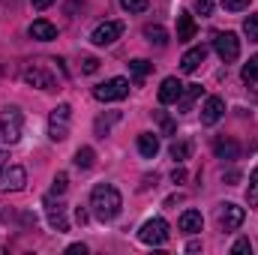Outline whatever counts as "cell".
Returning <instances> with one entry per match:
<instances>
[{"label":"cell","mask_w":258,"mask_h":255,"mask_svg":"<svg viewBox=\"0 0 258 255\" xmlns=\"http://www.w3.org/2000/svg\"><path fill=\"white\" fill-rule=\"evenodd\" d=\"M120 207H123V198H120V192L114 189L111 183H96L93 186V192H90V210H93V216L99 222L117 219Z\"/></svg>","instance_id":"obj_1"},{"label":"cell","mask_w":258,"mask_h":255,"mask_svg":"<svg viewBox=\"0 0 258 255\" xmlns=\"http://www.w3.org/2000/svg\"><path fill=\"white\" fill-rule=\"evenodd\" d=\"M21 132H24V117L15 105H6L0 111V138L6 144H18L21 141Z\"/></svg>","instance_id":"obj_2"},{"label":"cell","mask_w":258,"mask_h":255,"mask_svg":"<svg viewBox=\"0 0 258 255\" xmlns=\"http://www.w3.org/2000/svg\"><path fill=\"white\" fill-rule=\"evenodd\" d=\"M21 78H24V84H30V87H39V90H57V78H54V72H48V66L45 63L24 66Z\"/></svg>","instance_id":"obj_3"},{"label":"cell","mask_w":258,"mask_h":255,"mask_svg":"<svg viewBox=\"0 0 258 255\" xmlns=\"http://www.w3.org/2000/svg\"><path fill=\"white\" fill-rule=\"evenodd\" d=\"M138 240L147 243V246H162V243L168 240V222H165L162 216L147 219V222L138 228Z\"/></svg>","instance_id":"obj_4"},{"label":"cell","mask_w":258,"mask_h":255,"mask_svg":"<svg viewBox=\"0 0 258 255\" xmlns=\"http://www.w3.org/2000/svg\"><path fill=\"white\" fill-rule=\"evenodd\" d=\"M93 96L99 102H117V99H126L129 96V81L126 78H108L102 84L93 87Z\"/></svg>","instance_id":"obj_5"},{"label":"cell","mask_w":258,"mask_h":255,"mask_svg":"<svg viewBox=\"0 0 258 255\" xmlns=\"http://www.w3.org/2000/svg\"><path fill=\"white\" fill-rule=\"evenodd\" d=\"M213 48H216V54H219L222 63H234V60L240 57V39H237V33H231V30L216 33Z\"/></svg>","instance_id":"obj_6"},{"label":"cell","mask_w":258,"mask_h":255,"mask_svg":"<svg viewBox=\"0 0 258 255\" xmlns=\"http://www.w3.org/2000/svg\"><path fill=\"white\" fill-rule=\"evenodd\" d=\"M69 114H72V108L66 102L51 111V117H48V135H51V141H66L69 138Z\"/></svg>","instance_id":"obj_7"},{"label":"cell","mask_w":258,"mask_h":255,"mask_svg":"<svg viewBox=\"0 0 258 255\" xmlns=\"http://www.w3.org/2000/svg\"><path fill=\"white\" fill-rule=\"evenodd\" d=\"M120 33H123V24H120V21H102V24L93 30L90 42L99 45V48H105V45H114V42L120 39Z\"/></svg>","instance_id":"obj_8"},{"label":"cell","mask_w":258,"mask_h":255,"mask_svg":"<svg viewBox=\"0 0 258 255\" xmlns=\"http://www.w3.org/2000/svg\"><path fill=\"white\" fill-rule=\"evenodd\" d=\"M243 219H246V213H243V207H237L234 201H228V204L219 207V228H222V231H237V228L243 225Z\"/></svg>","instance_id":"obj_9"},{"label":"cell","mask_w":258,"mask_h":255,"mask_svg":"<svg viewBox=\"0 0 258 255\" xmlns=\"http://www.w3.org/2000/svg\"><path fill=\"white\" fill-rule=\"evenodd\" d=\"M27 183V171L21 165H6L0 171V192H18Z\"/></svg>","instance_id":"obj_10"},{"label":"cell","mask_w":258,"mask_h":255,"mask_svg":"<svg viewBox=\"0 0 258 255\" xmlns=\"http://www.w3.org/2000/svg\"><path fill=\"white\" fill-rule=\"evenodd\" d=\"M222 114H225V102H222V96H207L204 105H201V123H204V126H213V123L222 120Z\"/></svg>","instance_id":"obj_11"},{"label":"cell","mask_w":258,"mask_h":255,"mask_svg":"<svg viewBox=\"0 0 258 255\" xmlns=\"http://www.w3.org/2000/svg\"><path fill=\"white\" fill-rule=\"evenodd\" d=\"M45 216H48V225H51L54 231H69L66 210H63V204H60V201L54 204V195H48V198H45Z\"/></svg>","instance_id":"obj_12"},{"label":"cell","mask_w":258,"mask_h":255,"mask_svg":"<svg viewBox=\"0 0 258 255\" xmlns=\"http://www.w3.org/2000/svg\"><path fill=\"white\" fill-rule=\"evenodd\" d=\"M183 87H186V84H180L177 78H165V81H162V87H159V102H162V105L177 102V99L183 96Z\"/></svg>","instance_id":"obj_13"},{"label":"cell","mask_w":258,"mask_h":255,"mask_svg":"<svg viewBox=\"0 0 258 255\" xmlns=\"http://www.w3.org/2000/svg\"><path fill=\"white\" fill-rule=\"evenodd\" d=\"M30 36L39 39V42H51V39H57V27L51 21H45V18H36L30 24Z\"/></svg>","instance_id":"obj_14"},{"label":"cell","mask_w":258,"mask_h":255,"mask_svg":"<svg viewBox=\"0 0 258 255\" xmlns=\"http://www.w3.org/2000/svg\"><path fill=\"white\" fill-rule=\"evenodd\" d=\"M213 153H216L219 159H237V156H240V144H237L234 138H222V135H219V138L213 141Z\"/></svg>","instance_id":"obj_15"},{"label":"cell","mask_w":258,"mask_h":255,"mask_svg":"<svg viewBox=\"0 0 258 255\" xmlns=\"http://www.w3.org/2000/svg\"><path fill=\"white\" fill-rule=\"evenodd\" d=\"M195 18L189 15V12H180L177 15V42H189V39H195Z\"/></svg>","instance_id":"obj_16"},{"label":"cell","mask_w":258,"mask_h":255,"mask_svg":"<svg viewBox=\"0 0 258 255\" xmlns=\"http://www.w3.org/2000/svg\"><path fill=\"white\" fill-rule=\"evenodd\" d=\"M204 57H207V48H204V45H195V48H189V51L183 54L180 69H183V72H195L198 66L204 63Z\"/></svg>","instance_id":"obj_17"},{"label":"cell","mask_w":258,"mask_h":255,"mask_svg":"<svg viewBox=\"0 0 258 255\" xmlns=\"http://www.w3.org/2000/svg\"><path fill=\"white\" fill-rule=\"evenodd\" d=\"M138 153H141L144 159H153V156L159 153V138H156L153 132H141V135H138Z\"/></svg>","instance_id":"obj_18"},{"label":"cell","mask_w":258,"mask_h":255,"mask_svg":"<svg viewBox=\"0 0 258 255\" xmlns=\"http://www.w3.org/2000/svg\"><path fill=\"white\" fill-rule=\"evenodd\" d=\"M201 225H204V219H201L198 210H186V213L180 216V231H186V234H198Z\"/></svg>","instance_id":"obj_19"},{"label":"cell","mask_w":258,"mask_h":255,"mask_svg":"<svg viewBox=\"0 0 258 255\" xmlns=\"http://www.w3.org/2000/svg\"><path fill=\"white\" fill-rule=\"evenodd\" d=\"M117 120H120V111H108V114L96 117V123H93V129H96V135H99V138H105V135H108V129L114 126Z\"/></svg>","instance_id":"obj_20"},{"label":"cell","mask_w":258,"mask_h":255,"mask_svg":"<svg viewBox=\"0 0 258 255\" xmlns=\"http://www.w3.org/2000/svg\"><path fill=\"white\" fill-rule=\"evenodd\" d=\"M150 69H153V63H147V60H141V57H138V60H129V75H132L135 84H141Z\"/></svg>","instance_id":"obj_21"},{"label":"cell","mask_w":258,"mask_h":255,"mask_svg":"<svg viewBox=\"0 0 258 255\" xmlns=\"http://www.w3.org/2000/svg\"><path fill=\"white\" fill-rule=\"evenodd\" d=\"M144 39H147V42H156V45H165V42H168V30L159 27V24H147V27H144Z\"/></svg>","instance_id":"obj_22"},{"label":"cell","mask_w":258,"mask_h":255,"mask_svg":"<svg viewBox=\"0 0 258 255\" xmlns=\"http://www.w3.org/2000/svg\"><path fill=\"white\" fill-rule=\"evenodd\" d=\"M168 153H171V159L183 162V159H189V156H192V144H189V141H174V144L168 147Z\"/></svg>","instance_id":"obj_23"},{"label":"cell","mask_w":258,"mask_h":255,"mask_svg":"<svg viewBox=\"0 0 258 255\" xmlns=\"http://www.w3.org/2000/svg\"><path fill=\"white\" fill-rule=\"evenodd\" d=\"M93 159H96L93 147H78V153H75V165L78 168H93Z\"/></svg>","instance_id":"obj_24"},{"label":"cell","mask_w":258,"mask_h":255,"mask_svg":"<svg viewBox=\"0 0 258 255\" xmlns=\"http://www.w3.org/2000/svg\"><path fill=\"white\" fill-rule=\"evenodd\" d=\"M240 75H243L246 84H255L258 81V54H252V57L243 63V72H240Z\"/></svg>","instance_id":"obj_25"},{"label":"cell","mask_w":258,"mask_h":255,"mask_svg":"<svg viewBox=\"0 0 258 255\" xmlns=\"http://www.w3.org/2000/svg\"><path fill=\"white\" fill-rule=\"evenodd\" d=\"M198 96H201V87H198V84H189V90L177 99V105H180L183 111H189V108H192V102L198 99Z\"/></svg>","instance_id":"obj_26"},{"label":"cell","mask_w":258,"mask_h":255,"mask_svg":"<svg viewBox=\"0 0 258 255\" xmlns=\"http://www.w3.org/2000/svg\"><path fill=\"white\" fill-rule=\"evenodd\" d=\"M246 201L249 207H258V168L249 174V189H246Z\"/></svg>","instance_id":"obj_27"},{"label":"cell","mask_w":258,"mask_h":255,"mask_svg":"<svg viewBox=\"0 0 258 255\" xmlns=\"http://www.w3.org/2000/svg\"><path fill=\"white\" fill-rule=\"evenodd\" d=\"M243 33L249 36V42H258V15H249L243 21Z\"/></svg>","instance_id":"obj_28"},{"label":"cell","mask_w":258,"mask_h":255,"mask_svg":"<svg viewBox=\"0 0 258 255\" xmlns=\"http://www.w3.org/2000/svg\"><path fill=\"white\" fill-rule=\"evenodd\" d=\"M66 186H69V177H66L63 171H60V174L54 177V183H51V195H63Z\"/></svg>","instance_id":"obj_29"},{"label":"cell","mask_w":258,"mask_h":255,"mask_svg":"<svg viewBox=\"0 0 258 255\" xmlns=\"http://www.w3.org/2000/svg\"><path fill=\"white\" fill-rule=\"evenodd\" d=\"M120 6L126 12H144L147 9V0H120Z\"/></svg>","instance_id":"obj_30"},{"label":"cell","mask_w":258,"mask_h":255,"mask_svg":"<svg viewBox=\"0 0 258 255\" xmlns=\"http://www.w3.org/2000/svg\"><path fill=\"white\" fill-rule=\"evenodd\" d=\"M156 117H159V126H162V132H165V135H171V132H174V120H171L165 111H156Z\"/></svg>","instance_id":"obj_31"},{"label":"cell","mask_w":258,"mask_h":255,"mask_svg":"<svg viewBox=\"0 0 258 255\" xmlns=\"http://www.w3.org/2000/svg\"><path fill=\"white\" fill-rule=\"evenodd\" d=\"M222 6H225L228 12H243V9L249 6V0H222Z\"/></svg>","instance_id":"obj_32"},{"label":"cell","mask_w":258,"mask_h":255,"mask_svg":"<svg viewBox=\"0 0 258 255\" xmlns=\"http://www.w3.org/2000/svg\"><path fill=\"white\" fill-rule=\"evenodd\" d=\"M231 252H234V255L252 252V243H249V240H246V237H243V240H237V243H234V246H231Z\"/></svg>","instance_id":"obj_33"},{"label":"cell","mask_w":258,"mask_h":255,"mask_svg":"<svg viewBox=\"0 0 258 255\" xmlns=\"http://www.w3.org/2000/svg\"><path fill=\"white\" fill-rule=\"evenodd\" d=\"M195 9H198V15H210L213 12V0H195Z\"/></svg>","instance_id":"obj_34"},{"label":"cell","mask_w":258,"mask_h":255,"mask_svg":"<svg viewBox=\"0 0 258 255\" xmlns=\"http://www.w3.org/2000/svg\"><path fill=\"white\" fill-rule=\"evenodd\" d=\"M96 69H99V60L96 57H84L81 60V72H96Z\"/></svg>","instance_id":"obj_35"},{"label":"cell","mask_w":258,"mask_h":255,"mask_svg":"<svg viewBox=\"0 0 258 255\" xmlns=\"http://www.w3.org/2000/svg\"><path fill=\"white\" fill-rule=\"evenodd\" d=\"M171 180H174V183H183V180H186V168H174V171H171Z\"/></svg>","instance_id":"obj_36"},{"label":"cell","mask_w":258,"mask_h":255,"mask_svg":"<svg viewBox=\"0 0 258 255\" xmlns=\"http://www.w3.org/2000/svg\"><path fill=\"white\" fill-rule=\"evenodd\" d=\"M66 252H69V255H84V252H87V246H84V243H72Z\"/></svg>","instance_id":"obj_37"},{"label":"cell","mask_w":258,"mask_h":255,"mask_svg":"<svg viewBox=\"0 0 258 255\" xmlns=\"http://www.w3.org/2000/svg\"><path fill=\"white\" fill-rule=\"evenodd\" d=\"M30 3H33V9H48L54 0H30Z\"/></svg>","instance_id":"obj_38"},{"label":"cell","mask_w":258,"mask_h":255,"mask_svg":"<svg viewBox=\"0 0 258 255\" xmlns=\"http://www.w3.org/2000/svg\"><path fill=\"white\" fill-rule=\"evenodd\" d=\"M6 165H9V153H6V150H0V171H3Z\"/></svg>","instance_id":"obj_39"}]
</instances>
